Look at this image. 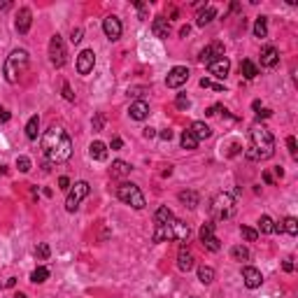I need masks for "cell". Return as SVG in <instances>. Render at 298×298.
I'll list each match as a JSON object with an SVG mask.
<instances>
[{
    "instance_id": "19",
    "label": "cell",
    "mask_w": 298,
    "mask_h": 298,
    "mask_svg": "<svg viewBox=\"0 0 298 298\" xmlns=\"http://www.w3.org/2000/svg\"><path fill=\"white\" fill-rule=\"evenodd\" d=\"M128 114H130V119H135V121H142L149 114V105L145 100H135L133 105L128 107Z\"/></svg>"
},
{
    "instance_id": "46",
    "label": "cell",
    "mask_w": 298,
    "mask_h": 298,
    "mask_svg": "<svg viewBox=\"0 0 298 298\" xmlns=\"http://www.w3.org/2000/svg\"><path fill=\"white\" fill-rule=\"evenodd\" d=\"M10 112H7V110H5V107H0V121H10Z\"/></svg>"
},
{
    "instance_id": "31",
    "label": "cell",
    "mask_w": 298,
    "mask_h": 298,
    "mask_svg": "<svg viewBox=\"0 0 298 298\" xmlns=\"http://www.w3.org/2000/svg\"><path fill=\"white\" fill-rule=\"evenodd\" d=\"M259 231L266 233V235L275 233V222H273L270 217H261V219H259Z\"/></svg>"
},
{
    "instance_id": "42",
    "label": "cell",
    "mask_w": 298,
    "mask_h": 298,
    "mask_svg": "<svg viewBox=\"0 0 298 298\" xmlns=\"http://www.w3.org/2000/svg\"><path fill=\"white\" fill-rule=\"evenodd\" d=\"M63 98L65 100H74V93L70 91V84H68V82L63 84Z\"/></svg>"
},
{
    "instance_id": "23",
    "label": "cell",
    "mask_w": 298,
    "mask_h": 298,
    "mask_svg": "<svg viewBox=\"0 0 298 298\" xmlns=\"http://www.w3.org/2000/svg\"><path fill=\"white\" fill-rule=\"evenodd\" d=\"M177 198H180V203L182 205H186V207H196V205L201 203V196H198L196 191H180Z\"/></svg>"
},
{
    "instance_id": "48",
    "label": "cell",
    "mask_w": 298,
    "mask_h": 298,
    "mask_svg": "<svg viewBox=\"0 0 298 298\" xmlns=\"http://www.w3.org/2000/svg\"><path fill=\"white\" fill-rule=\"evenodd\" d=\"M142 135H145L147 140H151L154 135H156V130H154V128H145V130H142Z\"/></svg>"
},
{
    "instance_id": "9",
    "label": "cell",
    "mask_w": 298,
    "mask_h": 298,
    "mask_svg": "<svg viewBox=\"0 0 298 298\" xmlns=\"http://www.w3.org/2000/svg\"><path fill=\"white\" fill-rule=\"evenodd\" d=\"M201 242L205 249H210V252H219L222 249V242H219V238L214 235V224L212 222H207V224H203L201 226Z\"/></svg>"
},
{
    "instance_id": "44",
    "label": "cell",
    "mask_w": 298,
    "mask_h": 298,
    "mask_svg": "<svg viewBox=\"0 0 298 298\" xmlns=\"http://www.w3.org/2000/svg\"><path fill=\"white\" fill-rule=\"evenodd\" d=\"M70 40H73L74 44L79 42V40H82V28H77V31H73V35H70Z\"/></svg>"
},
{
    "instance_id": "2",
    "label": "cell",
    "mask_w": 298,
    "mask_h": 298,
    "mask_svg": "<svg viewBox=\"0 0 298 298\" xmlns=\"http://www.w3.org/2000/svg\"><path fill=\"white\" fill-rule=\"evenodd\" d=\"M189 235H191L189 224L180 222V219H170L168 224H156L151 240L154 242H166V240H182L184 242V240H189Z\"/></svg>"
},
{
    "instance_id": "33",
    "label": "cell",
    "mask_w": 298,
    "mask_h": 298,
    "mask_svg": "<svg viewBox=\"0 0 298 298\" xmlns=\"http://www.w3.org/2000/svg\"><path fill=\"white\" fill-rule=\"evenodd\" d=\"M154 219H156V224H168L170 219H175V217H172V212L166 207V205H163V207H159V210H156Z\"/></svg>"
},
{
    "instance_id": "4",
    "label": "cell",
    "mask_w": 298,
    "mask_h": 298,
    "mask_svg": "<svg viewBox=\"0 0 298 298\" xmlns=\"http://www.w3.org/2000/svg\"><path fill=\"white\" fill-rule=\"evenodd\" d=\"M26 65H28V52H26V49H14V52L7 56L5 68H2L5 79H7L10 84H17L19 77L23 74V70H26Z\"/></svg>"
},
{
    "instance_id": "6",
    "label": "cell",
    "mask_w": 298,
    "mask_h": 298,
    "mask_svg": "<svg viewBox=\"0 0 298 298\" xmlns=\"http://www.w3.org/2000/svg\"><path fill=\"white\" fill-rule=\"evenodd\" d=\"M212 212L217 219H228L235 212V198L233 193H217L212 201Z\"/></svg>"
},
{
    "instance_id": "45",
    "label": "cell",
    "mask_w": 298,
    "mask_h": 298,
    "mask_svg": "<svg viewBox=\"0 0 298 298\" xmlns=\"http://www.w3.org/2000/svg\"><path fill=\"white\" fill-rule=\"evenodd\" d=\"M103 128V114H98L96 119H93V130H100Z\"/></svg>"
},
{
    "instance_id": "21",
    "label": "cell",
    "mask_w": 298,
    "mask_h": 298,
    "mask_svg": "<svg viewBox=\"0 0 298 298\" xmlns=\"http://www.w3.org/2000/svg\"><path fill=\"white\" fill-rule=\"evenodd\" d=\"M277 61H279V54H277L275 47H263L261 49V65L273 68V65H277Z\"/></svg>"
},
{
    "instance_id": "52",
    "label": "cell",
    "mask_w": 298,
    "mask_h": 298,
    "mask_svg": "<svg viewBox=\"0 0 298 298\" xmlns=\"http://www.w3.org/2000/svg\"><path fill=\"white\" fill-rule=\"evenodd\" d=\"M14 284H17V279H14V277H10V279H7V282H5V284H2V287L12 289V287H14Z\"/></svg>"
},
{
    "instance_id": "47",
    "label": "cell",
    "mask_w": 298,
    "mask_h": 298,
    "mask_svg": "<svg viewBox=\"0 0 298 298\" xmlns=\"http://www.w3.org/2000/svg\"><path fill=\"white\" fill-rule=\"evenodd\" d=\"M282 268H284V273H291V270H294V263H291V259H284Z\"/></svg>"
},
{
    "instance_id": "17",
    "label": "cell",
    "mask_w": 298,
    "mask_h": 298,
    "mask_svg": "<svg viewBox=\"0 0 298 298\" xmlns=\"http://www.w3.org/2000/svg\"><path fill=\"white\" fill-rule=\"evenodd\" d=\"M31 23H33V12L28 7H21L19 10V17H17V31L21 33H28L31 31Z\"/></svg>"
},
{
    "instance_id": "40",
    "label": "cell",
    "mask_w": 298,
    "mask_h": 298,
    "mask_svg": "<svg viewBox=\"0 0 298 298\" xmlns=\"http://www.w3.org/2000/svg\"><path fill=\"white\" fill-rule=\"evenodd\" d=\"M175 105L180 107V110H186V107L191 105V100L186 98V93H180V96H177V100H175Z\"/></svg>"
},
{
    "instance_id": "5",
    "label": "cell",
    "mask_w": 298,
    "mask_h": 298,
    "mask_svg": "<svg viewBox=\"0 0 298 298\" xmlns=\"http://www.w3.org/2000/svg\"><path fill=\"white\" fill-rule=\"evenodd\" d=\"M117 196H119V201L130 205L133 210H142V207L147 205V203H145V196H142V191H140V186L128 184V182H124V184H119L117 186Z\"/></svg>"
},
{
    "instance_id": "8",
    "label": "cell",
    "mask_w": 298,
    "mask_h": 298,
    "mask_svg": "<svg viewBox=\"0 0 298 298\" xmlns=\"http://www.w3.org/2000/svg\"><path fill=\"white\" fill-rule=\"evenodd\" d=\"M49 61H52L54 68H63L65 61H68V52H65V44L61 35H54L49 40Z\"/></svg>"
},
{
    "instance_id": "18",
    "label": "cell",
    "mask_w": 298,
    "mask_h": 298,
    "mask_svg": "<svg viewBox=\"0 0 298 298\" xmlns=\"http://www.w3.org/2000/svg\"><path fill=\"white\" fill-rule=\"evenodd\" d=\"M196 266V261H193V254L186 249V247H182L180 254H177V268H180L182 273H189L191 268Z\"/></svg>"
},
{
    "instance_id": "34",
    "label": "cell",
    "mask_w": 298,
    "mask_h": 298,
    "mask_svg": "<svg viewBox=\"0 0 298 298\" xmlns=\"http://www.w3.org/2000/svg\"><path fill=\"white\" fill-rule=\"evenodd\" d=\"M282 231H287L289 235H296L298 233V219L296 217H287V219L282 222Z\"/></svg>"
},
{
    "instance_id": "39",
    "label": "cell",
    "mask_w": 298,
    "mask_h": 298,
    "mask_svg": "<svg viewBox=\"0 0 298 298\" xmlns=\"http://www.w3.org/2000/svg\"><path fill=\"white\" fill-rule=\"evenodd\" d=\"M287 147H289V154H291V159H298V149H296V138H287Z\"/></svg>"
},
{
    "instance_id": "15",
    "label": "cell",
    "mask_w": 298,
    "mask_h": 298,
    "mask_svg": "<svg viewBox=\"0 0 298 298\" xmlns=\"http://www.w3.org/2000/svg\"><path fill=\"white\" fill-rule=\"evenodd\" d=\"M224 56V47L222 44H212V47H205L201 52V56H198V61H201L203 65H210L214 63L217 58H222Z\"/></svg>"
},
{
    "instance_id": "54",
    "label": "cell",
    "mask_w": 298,
    "mask_h": 298,
    "mask_svg": "<svg viewBox=\"0 0 298 298\" xmlns=\"http://www.w3.org/2000/svg\"><path fill=\"white\" fill-rule=\"evenodd\" d=\"M189 31H191V28H189V26H182L180 35H182V37H186V35H189Z\"/></svg>"
},
{
    "instance_id": "38",
    "label": "cell",
    "mask_w": 298,
    "mask_h": 298,
    "mask_svg": "<svg viewBox=\"0 0 298 298\" xmlns=\"http://www.w3.org/2000/svg\"><path fill=\"white\" fill-rule=\"evenodd\" d=\"M17 168L21 172H28L31 170V159H28V156H19V159H17Z\"/></svg>"
},
{
    "instance_id": "57",
    "label": "cell",
    "mask_w": 298,
    "mask_h": 298,
    "mask_svg": "<svg viewBox=\"0 0 298 298\" xmlns=\"http://www.w3.org/2000/svg\"><path fill=\"white\" fill-rule=\"evenodd\" d=\"M5 172H7V170H5V168H0V177H2V175H5Z\"/></svg>"
},
{
    "instance_id": "53",
    "label": "cell",
    "mask_w": 298,
    "mask_h": 298,
    "mask_svg": "<svg viewBox=\"0 0 298 298\" xmlns=\"http://www.w3.org/2000/svg\"><path fill=\"white\" fill-rule=\"evenodd\" d=\"M201 86H203V89H210V86H212V82H210V79H205V77H203V79H201Z\"/></svg>"
},
{
    "instance_id": "7",
    "label": "cell",
    "mask_w": 298,
    "mask_h": 298,
    "mask_svg": "<svg viewBox=\"0 0 298 298\" xmlns=\"http://www.w3.org/2000/svg\"><path fill=\"white\" fill-rule=\"evenodd\" d=\"M89 191H91V186H89V182H74L73 189L68 191V198H65V210L68 212H74L77 207H79V203L84 201L86 196H89Z\"/></svg>"
},
{
    "instance_id": "56",
    "label": "cell",
    "mask_w": 298,
    "mask_h": 298,
    "mask_svg": "<svg viewBox=\"0 0 298 298\" xmlns=\"http://www.w3.org/2000/svg\"><path fill=\"white\" fill-rule=\"evenodd\" d=\"M14 298H28V296H26V294H17V296H14Z\"/></svg>"
},
{
    "instance_id": "49",
    "label": "cell",
    "mask_w": 298,
    "mask_h": 298,
    "mask_svg": "<svg viewBox=\"0 0 298 298\" xmlns=\"http://www.w3.org/2000/svg\"><path fill=\"white\" fill-rule=\"evenodd\" d=\"M161 140H172V130H170V128L161 130Z\"/></svg>"
},
{
    "instance_id": "24",
    "label": "cell",
    "mask_w": 298,
    "mask_h": 298,
    "mask_svg": "<svg viewBox=\"0 0 298 298\" xmlns=\"http://www.w3.org/2000/svg\"><path fill=\"white\" fill-rule=\"evenodd\" d=\"M37 130H40V117L35 114V117H31L28 119V124H26V138L35 140L37 138Z\"/></svg>"
},
{
    "instance_id": "1",
    "label": "cell",
    "mask_w": 298,
    "mask_h": 298,
    "mask_svg": "<svg viewBox=\"0 0 298 298\" xmlns=\"http://www.w3.org/2000/svg\"><path fill=\"white\" fill-rule=\"evenodd\" d=\"M42 154L52 163H65L73 156V140L61 126H52L42 135Z\"/></svg>"
},
{
    "instance_id": "55",
    "label": "cell",
    "mask_w": 298,
    "mask_h": 298,
    "mask_svg": "<svg viewBox=\"0 0 298 298\" xmlns=\"http://www.w3.org/2000/svg\"><path fill=\"white\" fill-rule=\"evenodd\" d=\"M10 7H12L10 2H0V10H10Z\"/></svg>"
},
{
    "instance_id": "26",
    "label": "cell",
    "mask_w": 298,
    "mask_h": 298,
    "mask_svg": "<svg viewBox=\"0 0 298 298\" xmlns=\"http://www.w3.org/2000/svg\"><path fill=\"white\" fill-rule=\"evenodd\" d=\"M217 17V10L214 7H205V10H201L198 12V17H196V23L198 26H205V23H210Z\"/></svg>"
},
{
    "instance_id": "30",
    "label": "cell",
    "mask_w": 298,
    "mask_h": 298,
    "mask_svg": "<svg viewBox=\"0 0 298 298\" xmlns=\"http://www.w3.org/2000/svg\"><path fill=\"white\" fill-rule=\"evenodd\" d=\"M198 279H201L203 284H212L214 282V270L210 266H201L198 268Z\"/></svg>"
},
{
    "instance_id": "35",
    "label": "cell",
    "mask_w": 298,
    "mask_h": 298,
    "mask_svg": "<svg viewBox=\"0 0 298 298\" xmlns=\"http://www.w3.org/2000/svg\"><path fill=\"white\" fill-rule=\"evenodd\" d=\"M231 256H233L235 261H247V259H249V249L242 245H235L233 249H231Z\"/></svg>"
},
{
    "instance_id": "13",
    "label": "cell",
    "mask_w": 298,
    "mask_h": 298,
    "mask_svg": "<svg viewBox=\"0 0 298 298\" xmlns=\"http://www.w3.org/2000/svg\"><path fill=\"white\" fill-rule=\"evenodd\" d=\"M93 65H96V54L91 52V49H84V52L77 56V73L79 74H89L93 70Z\"/></svg>"
},
{
    "instance_id": "27",
    "label": "cell",
    "mask_w": 298,
    "mask_h": 298,
    "mask_svg": "<svg viewBox=\"0 0 298 298\" xmlns=\"http://www.w3.org/2000/svg\"><path fill=\"white\" fill-rule=\"evenodd\" d=\"M110 172H112V177H124V175L130 172V166H128L126 161H114L112 168H110Z\"/></svg>"
},
{
    "instance_id": "36",
    "label": "cell",
    "mask_w": 298,
    "mask_h": 298,
    "mask_svg": "<svg viewBox=\"0 0 298 298\" xmlns=\"http://www.w3.org/2000/svg\"><path fill=\"white\" fill-rule=\"evenodd\" d=\"M49 254H52V252H49V245H47V242H40V245L35 247V256H37L40 261L49 259Z\"/></svg>"
},
{
    "instance_id": "22",
    "label": "cell",
    "mask_w": 298,
    "mask_h": 298,
    "mask_svg": "<svg viewBox=\"0 0 298 298\" xmlns=\"http://www.w3.org/2000/svg\"><path fill=\"white\" fill-rule=\"evenodd\" d=\"M89 156H91L93 161H105L107 159V145L105 142H100V140L91 142V147H89Z\"/></svg>"
},
{
    "instance_id": "29",
    "label": "cell",
    "mask_w": 298,
    "mask_h": 298,
    "mask_svg": "<svg viewBox=\"0 0 298 298\" xmlns=\"http://www.w3.org/2000/svg\"><path fill=\"white\" fill-rule=\"evenodd\" d=\"M49 279V270L44 266H40V268H35L31 273V282H35V284H42V282H47Z\"/></svg>"
},
{
    "instance_id": "20",
    "label": "cell",
    "mask_w": 298,
    "mask_h": 298,
    "mask_svg": "<svg viewBox=\"0 0 298 298\" xmlns=\"http://www.w3.org/2000/svg\"><path fill=\"white\" fill-rule=\"evenodd\" d=\"M189 130H191V133H193V138L198 140V142H201V140H207V138H210V135H212V128L207 126L205 121H193Z\"/></svg>"
},
{
    "instance_id": "12",
    "label": "cell",
    "mask_w": 298,
    "mask_h": 298,
    "mask_svg": "<svg viewBox=\"0 0 298 298\" xmlns=\"http://www.w3.org/2000/svg\"><path fill=\"white\" fill-rule=\"evenodd\" d=\"M103 31H105V35L110 37V40H119L124 26H121V21H119V17L110 14V17H105V21H103Z\"/></svg>"
},
{
    "instance_id": "16",
    "label": "cell",
    "mask_w": 298,
    "mask_h": 298,
    "mask_svg": "<svg viewBox=\"0 0 298 298\" xmlns=\"http://www.w3.org/2000/svg\"><path fill=\"white\" fill-rule=\"evenodd\" d=\"M151 31H154V35H156L159 40H166V37L170 35V21H168L166 17H156L154 23H151Z\"/></svg>"
},
{
    "instance_id": "25",
    "label": "cell",
    "mask_w": 298,
    "mask_h": 298,
    "mask_svg": "<svg viewBox=\"0 0 298 298\" xmlns=\"http://www.w3.org/2000/svg\"><path fill=\"white\" fill-rule=\"evenodd\" d=\"M180 142H182V149H186V151H193V149L198 147V140L193 138L191 130H184V133H182V138H180Z\"/></svg>"
},
{
    "instance_id": "50",
    "label": "cell",
    "mask_w": 298,
    "mask_h": 298,
    "mask_svg": "<svg viewBox=\"0 0 298 298\" xmlns=\"http://www.w3.org/2000/svg\"><path fill=\"white\" fill-rule=\"evenodd\" d=\"M121 145H124V142H121V138H114V140H112V149H121Z\"/></svg>"
},
{
    "instance_id": "41",
    "label": "cell",
    "mask_w": 298,
    "mask_h": 298,
    "mask_svg": "<svg viewBox=\"0 0 298 298\" xmlns=\"http://www.w3.org/2000/svg\"><path fill=\"white\" fill-rule=\"evenodd\" d=\"M58 189H63V191H70V180H68V177H58Z\"/></svg>"
},
{
    "instance_id": "51",
    "label": "cell",
    "mask_w": 298,
    "mask_h": 298,
    "mask_svg": "<svg viewBox=\"0 0 298 298\" xmlns=\"http://www.w3.org/2000/svg\"><path fill=\"white\" fill-rule=\"evenodd\" d=\"M270 114H273L270 110H261V112H259V119H261V117H263V119H268V117H270Z\"/></svg>"
},
{
    "instance_id": "32",
    "label": "cell",
    "mask_w": 298,
    "mask_h": 298,
    "mask_svg": "<svg viewBox=\"0 0 298 298\" xmlns=\"http://www.w3.org/2000/svg\"><path fill=\"white\" fill-rule=\"evenodd\" d=\"M254 35H256V37H266V35H268V19H266V17H259V19H256Z\"/></svg>"
},
{
    "instance_id": "37",
    "label": "cell",
    "mask_w": 298,
    "mask_h": 298,
    "mask_svg": "<svg viewBox=\"0 0 298 298\" xmlns=\"http://www.w3.org/2000/svg\"><path fill=\"white\" fill-rule=\"evenodd\" d=\"M240 233H242V238H245L247 242H254L256 238H259V231L249 228V226H242V228H240Z\"/></svg>"
},
{
    "instance_id": "10",
    "label": "cell",
    "mask_w": 298,
    "mask_h": 298,
    "mask_svg": "<svg viewBox=\"0 0 298 298\" xmlns=\"http://www.w3.org/2000/svg\"><path fill=\"white\" fill-rule=\"evenodd\" d=\"M186 79H189V68L175 65L168 73V77H166V84H168V89H180L182 84H186Z\"/></svg>"
},
{
    "instance_id": "3",
    "label": "cell",
    "mask_w": 298,
    "mask_h": 298,
    "mask_svg": "<svg viewBox=\"0 0 298 298\" xmlns=\"http://www.w3.org/2000/svg\"><path fill=\"white\" fill-rule=\"evenodd\" d=\"M252 142H254V151L259 161H266L270 159L273 154H275V138H273V133L263 126H254L252 128Z\"/></svg>"
},
{
    "instance_id": "43",
    "label": "cell",
    "mask_w": 298,
    "mask_h": 298,
    "mask_svg": "<svg viewBox=\"0 0 298 298\" xmlns=\"http://www.w3.org/2000/svg\"><path fill=\"white\" fill-rule=\"evenodd\" d=\"M135 7H138V12H140V19H147V7H145L142 2H135Z\"/></svg>"
},
{
    "instance_id": "14",
    "label": "cell",
    "mask_w": 298,
    "mask_h": 298,
    "mask_svg": "<svg viewBox=\"0 0 298 298\" xmlns=\"http://www.w3.org/2000/svg\"><path fill=\"white\" fill-rule=\"evenodd\" d=\"M207 70H210V74H214L217 79H226V77H228V70H231V61H228L226 56H222V58H217L214 63L207 65Z\"/></svg>"
},
{
    "instance_id": "11",
    "label": "cell",
    "mask_w": 298,
    "mask_h": 298,
    "mask_svg": "<svg viewBox=\"0 0 298 298\" xmlns=\"http://www.w3.org/2000/svg\"><path fill=\"white\" fill-rule=\"evenodd\" d=\"M242 282H245L247 289H259L263 284V275L259 268H252V266H245L242 268Z\"/></svg>"
},
{
    "instance_id": "28",
    "label": "cell",
    "mask_w": 298,
    "mask_h": 298,
    "mask_svg": "<svg viewBox=\"0 0 298 298\" xmlns=\"http://www.w3.org/2000/svg\"><path fill=\"white\" fill-rule=\"evenodd\" d=\"M240 73H242V77L245 79H254L256 74H259V70H256V65L249 61V58H245L242 63H240Z\"/></svg>"
}]
</instances>
